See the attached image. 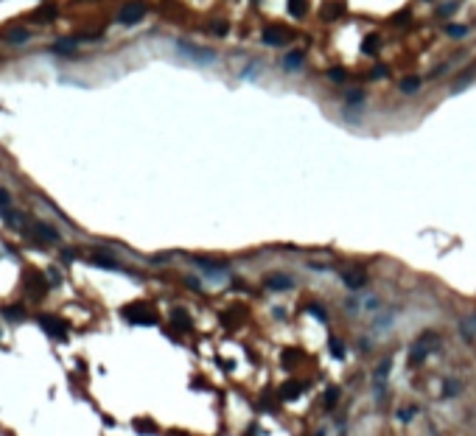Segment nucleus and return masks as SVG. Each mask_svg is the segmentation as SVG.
<instances>
[{"mask_svg":"<svg viewBox=\"0 0 476 436\" xmlns=\"http://www.w3.org/2000/svg\"><path fill=\"white\" fill-rule=\"evenodd\" d=\"M460 392H462V383H460V380H454V383L448 380L446 389H443V397H448V394H460Z\"/></svg>","mask_w":476,"mask_h":436,"instance_id":"nucleus-23","label":"nucleus"},{"mask_svg":"<svg viewBox=\"0 0 476 436\" xmlns=\"http://www.w3.org/2000/svg\"><path fill=\"white\" fill-rule=\"evenodd\" d=\"M277 394H280V400H294V397L303 394V383H300V380H286Z\"/></svg>","mask_w":476,"mask_h":436,"instance_id":"nucleus-8","label":"nucleus"},{"mask_svg":"<svg viewBox=\"0 0 476 436\" xmlns=\"http://www.w3.org/2000/svg\"><path fill=\"white\" fill-rule=\"evenodd\" d=\"M328 78H331V81H345V78H348V73L342 70V67H334V70L328 73Z\"/></svg>","mask_w":476,"mask_h":436,"instance_id":"nucleus-25","label":"nucleus"},{"mask_svg":"<svg viewBox=\"0 0 476 436\" xmlns=\"http://www.w3.org/2000/svg\"><path fill=\"white\" fill-rule=\"evenodd\" d=\"M292 285H294V280L286 277V274H272L269 280H266V288L269 291H289Z\"/></svg>","mask_w":476,"mask_h":436,"instance_id":"nucleus-9","label":"nucleus"},{"mask_svg":"<svg viewBox=\"0 0 476 436\" xmlns=\"http://www.w3.org/2000/svg\"><path fill=\"white\" fill-rule=\"evenodd\" d=\"M8 39H14V42H25L28 39V31H22V28H17V34H11Z\"/></svg>","mask_w":476,"mask_h":436,"instance_id":"nucleus-28","label":"nucleus"},{"mask_svg":"<svg viewBox=\"0 0 476 436\" xmlns=\"http://www.w3.org/2000/svg\"><path fill=\"white\" fill-rule=\"evenodd\" d=\"M179 50H191L188 56L199 59V62H213V50H202V48H191L188 42H179Z\"/></svg>","mask_w":476,"mask_h":436,"instance_id":"nucleus-10","label":"nucleus"},{"mask_svg":"<svg viewBox=\"0 0 476 436\" xmlns=\"http://www.w3.org/2000/svg\"><path fill=\"white\" fill-rule=\"evenodd\" d=\"M390 366H392V361L387 358L384 364H378V369H376V392H381V386L387 383V375H390Z\"/></svg>","mask_w":476,"mask_h":436,"instance_id":"nucleus-11","label":"nucleus"},{"mask_svg":"<svg viewBox=\"0 0 476 436\" xmlns=\"http://www.w3.org/2000/svg\"><path fill=\"white\" fill-rule=\"evenodd\" d=\"M446 34H448V36H454V39H462V36L468 34V28H465V25H448Z\"/></svg>","mask_w":476,"mask_h":436,"instance_id":"nucleus-21","label":"nucleus"},{"mask_svg":"<svg viewBox=\"0 0 476 436\" xmlns=\"http://www.w3.org/2000/svg\"><path fill=\"white\" fill-rule=\"evenodd\" d=\"M36 232L42 235L45 240H59V232H53V229H50L48 224H36Z\"/></svg>","mask_w":476,"mask_h":436,"instance_id":"nucleus-19","label":"nucleus"},{"mask_svg":"<svg viewBox=\"0 0 476 436\" xmlns=\"http://www.w3.org/2000/svg\"><path fill=\"white\" fill-rule=\"evenodd\" d=\"M300 64H303V56H300V53H292V56L286 59V67H300Z\"/></svg>","mask_w":476,"mask_h":436,"instance_id":"nucleus-27","label":"nucleus"},{"mask_svg":"<svg viewBox=\"0 0 476 436\" xmlns=\"http://www.w3.org/2000/svg\"><path fill=\"white\" fill-rule=\"evenodd\" d=\"M342 282L348 285V288H353V291H359L367 282V274H364L362 268H348L345 274H342Z\"/></svg>","mask_w":476,"mask_h":436,"instance_id":"nucleus-6","label":"nucleus"},{"mask_svg":"<svg viewBox=\"0 0 476 436\" xmlns=\"http://www.w3.org/2000/svg\"><path fill=\"white\" fill-rule=\"evenodd\" d=\"M123 319L132 324H157V313L154 308H149L146 302H135V305H126V308L121 310Z\"/></svg>","mask_w":476,"mask_h":436,"instance_id":"nucleus-2","label":"nucleus"},{"mask_svg":"<svg viewBox=\"0 0 476 436\" xmlns=\"http://www.w3.org/2000/svg\"><path fill=\"white\" fill-rule=\"evenodd\" d=\"M6 207H8V193L0 190V210H6Z\"/></svg>","mask_w":476,"mask_h":436,"instance_id":"nucleus-31","label":"nucleus"},{"mask_svg":"<svg viewBox=\"0 0 476 436\" xmlns=\"http://www.w3.org/2000/svg\"><path fill=\"white\" fill-rule=\"evenodd\" d=\"M3 313H6L8 322H20V319H22V308H6Z\"/></svg>","mask_w":476,"mask_h":436,"instance_id":"nucleus-24","label":"nucleus"},{"mask_svg":"<svg viewBox=\"0 0 476 436\" xmlns=\"http://www.w3.org/2000/svg\"><path fill=\"white\" fill-rule=\"evenodd\" d=\"M437 350H440V336L432 333V330L420 333L412 344H409V364H412V366L423 364V361H426L429 355H434Z\"/></svg>","mask_w":476,"mask_h":436,"instance_id":"nucleus-1","label":"nucleus"},{"mask_svg":"<svg viewBox=\"0 0 476 436\" xmlns=\"http://www.w3.org/2000/svg\"><path fill=\"white\" fill-rule=\"evenodd\" d=\"M56 14H59V8H53V6H42L39 11H34V20H36V22H50Z\"/></svg>","mask_w":476,"mask_h":436,"instance_id":"nucleus-13","label":"nucleus"},{"mask_svg":"<svg viewBox=\"0 0 476 436\" xmlns=\"http://www.w3.org/2000/svg\"><path fill=\"white\" fill-rule=\"evenodd\" d=\"M336 400H339V386H331L325 392V408H334Z\"/></svg>","mask_w":476,"mask_h":436,"instance_id":"nucleus-18","label":"nucleus"},{"mask_svg":"<svg viewBox=\"0 0 476 436\" xmlns=\"http://www.w3.org/2000/svg\"><path fill=\"white\" fill-rule=\"evenodd\" d=\"M289 39H292V36L283 34V28H266V34H263V42H266V45H275V48H280V45H289Z\"/></svg>","mask_w":476,"mask_h":436,"instance_id":"nucleus-7","label":"nucleus"},{"mask_svg":"<svg viewBox=\"0 0 476 436\" xmlns=\"http://www.w3.org/2000/svg\"><path fill=\"white\" fill-rule=\"evenodd\" d=\"M171 322L177 324V327H191V316H188V310H182V308H174L171 310Z\"/></svg>","mask_w":476,"mask_h":436,"instance_id":"nucleus-12","label":"nucleus"},{"mask_svg":"<svg viewBox=\"0 0 476 436\" xmlns=\"http://www.w3.org/2000/svg\"><path fill=\"white\" fill-rule=\"evenodd\" d=\"M381 76H387V67H376L373 70V78H381Z\"/></svg>","mask_w":476,"mask_h":436,"instance_id":"nucleus-32","label":"nucleus"},{"mask_svg":"<svg viewBox=\"0 0 476 436\" xmlns=\"http://www.w3.org/2000/svg\"><path fill=\"white\" fill-rule=\"evenodd\" d=\"M143 14H146V6H143V3H129V6H123L118 20H121L123 25H135V22L143 20Z\"/></svg>","mask_w":476,"mask_h":436,"instance_id":"nucleus-5","label":"nucleus"},{"mask_svg":"<svg viewBox=\"0 0 476 436\" xmlns=\"http://www.w3.org/2000/svg\"><path fill=\"white\" fill-rule=\"evenodd\" d=\"M474 76H476V70H474V67H468V70H462V73H460V78H457L454 84H451V90H462V87L468 84V81H471Z\"/></svg>","mask_w":476,"mask_h":436,"instance_id":"nucleus-16","label":"nucleus"},{"mask_svg":"<svg viewBox=\"0 0 476 436\" xmlns=\"http://www.w3.org/2000/svg\"><path fill=\"white\" fill-rule=\"evenodd\" d=\"M289 11H292V17H306L308 0H289Z\"/></svg>","mask_w":476,"mask_h":436,"instance_id":"nucleus-15","label":"nucleus"},{"mask_svg":"<svg viewBox=\"0 0 476 436\" xmlns=\"http://www.w3.org/2000/svg\"><path fill=\"white\" fill-rule=\"evenodd\" d=\"M25 288H28V294L34 296V299H39V296H45V291H48V282H45V277L39 274V271H25Z\"/></svg>","mask_w":476,"mask_h":436,"instance_id":"nucleus-4","label":"nucleus"},{"mask_svg":"<svg viewBox=\"0 0 476 436\" xmlns=\"http://www.w3.org/2000/svg\"><path fill=\"white\" fill-rule=\"evenodd\" d=\"M398 417H401V420H406V422H409V420L415 417V408H409V411L404 408V411H398Z\"/></svg>","mask_w":476,"mask_h":436,"instance_id":"nucleus-30","label":"nucleus"},{"mask_svg":"<svg viewBox=\"0 0 476 436\" xmlns=\"http://www.w3.org/2000/svg\"><path fill=\"white\" fill-rule=\"evenodd\" d=\"M39 324H42V330L48 333L50 338H67V324H64L59 316L45 313V316H39Z\"/></svg>","mask_w":476,"mask_h":436,"instance_id":"nucleus-3","label":"nucleus"},{"mask_svg":"<svg viewBox=\"0 0 476 436\" xmlns=\"http://www.w3.org/2000/svg\"><path fill=\"white\" fill-rule=\"evenodd\" d=\"M378 45H381V39H378L376 34H370L367 39H364V53H367V56H376Z\"/></svg>","mask_w":476,"mask_h":436,"instance_id":"nucleus-17","label":"nucleus"},{"mask_svg":"<svg viewBox=\"0 0 476 436\" xmlns=\"http://www.w3.org/2000/svg\"><path fill=\"white\" fill-rule=\"evenodd\" d=\"M418 87H420L418 78H404V81H401V90L404 92H418Z\"/></svg>","mask_w":476,"mask_h":436,"instance_id":"nucleus-22","label":"nucleus"},{"mask_svg":"<svg viewBox=\"0 0 476 436\" xmlns=\"http://www.w3.org/2000/svg\"><path fill=\"white\" fill-rule=\"evenodd\" d=\"M362 98H364L362 92H359V90H353V92H350V95H348V104H359V101H362Z\"/></svg>","mask_w":476,"mask_h":436,"instance_id":"nucleus-29","label":"nucleus"},{"mask_svg":"<svg viewBox=\"0 0 476 436\" xmlns=\"http://www.w3.org/2000/svg\"><path fill=\"white\" fill-rule=\"evenodd\" d=\"M308 310H311V316H317V319H320V322H328V316H325V308H320V305H311V308H308Z\"/></svg>","mask_w":476,"mask_h":436,"instance_id":"nucleus-26","label":"nucleus"},{"mask_svg":"<svg viewBox=\"0 0 476 436\" xmlns=\"http://www.w3.org/2000/svg\"><path fill=\"white\" fill-rule=\"evenodd\" d=\"M328 347H331V355H334V358H345V347H342V341L331 338V341H328Z\"/></svg>","mask_w":476,"mask_h":436,"instance_id":"nucleus-20","label":"nucleus"},{"mask_svg":"<svg viewBox=\"0 0 476 436\" xmlns=\"http://www.w3.org/2000/svg\"><path fill=\"white\" fill-rule=\"evenodd\" d=\"M92 263L95 266H104V268H115V271H121V263L118 260H112V257H107V254H92Z\"/></svg>","mask_w":476,"mask_h":436,"instance_id":"nucleus-14","label":"nucleus"}]
</instances>
